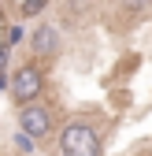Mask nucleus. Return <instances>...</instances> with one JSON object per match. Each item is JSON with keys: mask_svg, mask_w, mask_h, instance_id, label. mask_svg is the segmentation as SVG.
Segmentation results:
<instances>
[{"mask_svg": "<svg viewBox=\"0 0 152 156\" xmlns=\"http://www.w3.org/2000/svg\"><path fill=\"white\" fill-rule=\"evenodd\" d=\"M60 152L63 156H100V138H97V130H93L89 123L74 119L60 134Z\"/></svg>", "mask_w": 152, "mask_h": 156, "instance_id": "1", "label": "nucleus"}, {"mask_svg": "<svg viewBox=\"0 0 152 156\" xmlns=\"http://www.w3.org/2000/svg\"><path fill=\"white\" fill-rule=\"evenodd\" d=\"M41 89H45V74H41V67L22 63V67L11 74V97H15V104H33L37 97H41Z\"/></svg>", "mask_w": 152, "mask_h": 156, "instance_id": "2", "label": "nucleus"}, {"mask_svg": "<svg viewBox=\"0 0 152 156\" xmlns=\"http://www.w3.org/2000/svg\"><path fill=\"white\" fill-rule=\"evenodd\" d=\"M48 126H52V115L41 104H22V112H19V130H26L30 138L37 141V138L48 134Z\"/></svg>", "mask_w": 152, "mask_h": 156, "instance_id": "3", "label": "nucleus"}, {"mask_svg": "<svg viewBox=\"0 0 152 156\" xmlns=\"http://www.w3.org/2000/svg\"><path fill=\"white\" fill-rule=\"evenodd\" d=\"M30 48H33V56H56L60 52V30L56 26H37L33 37H30Z\"/></svg>", "mask_w": 152, "mask_h": 156, "instance_id": "4", "label": "nucleus"}, {"mask_svg": "<svg viewBox=\"0 0 152 156\" xmlns=\"http://www.w3.org/2000/svg\"><path fill=\"white\" fill-rule=\"evenodd\" d=\"M119 8L137 11V15H141V11H148V8H152V0H119Z\"/></svg>", "mask_w": 152, "mask_h": 156, "instance_id": "5", "label": "nucleus"}, {"mask_svg": "<svg viewBox=\"0 0 152 156\" xmlns=\"http://www.w3.org/2000/svg\"><path fill=\"white\" fill-rule=\"evenodd\" d=\"M15 145L22 149V152H33V138H30L26 130H19V134H15Z\"/></svg>", "mask_w": 152, "mask_h": 156, "instance_id": "6", "label": "nucleus"}, {"mask_svg": "<svg viewBox=\"0 0 152 156\" xmlns=\"http://www.w3.org/2000/svg\"><path fill=\"white\" fill-rule=\"evenodd\" d=\"M45 4H48V0H26V4H22V15H37Z\"/></svg>", "mask_w": 152, "mask_h": 156, "instance_id": "7", "label": "nucleus"}, {"mask_svg": "<svg viewBox=\"0 0 152 156\" xmlns=\"http://www.w3.org/2000/svg\"><path fill=\"white\" fill-rule=\"evenodd\" d=\"M19 37H22V26H11V30H8V41L15 45V41H19Z\"/></svg>", "mask_w": 152, "mask_h": 156, "instance_id": "8", "label": "nucleus"}]
</instances>
